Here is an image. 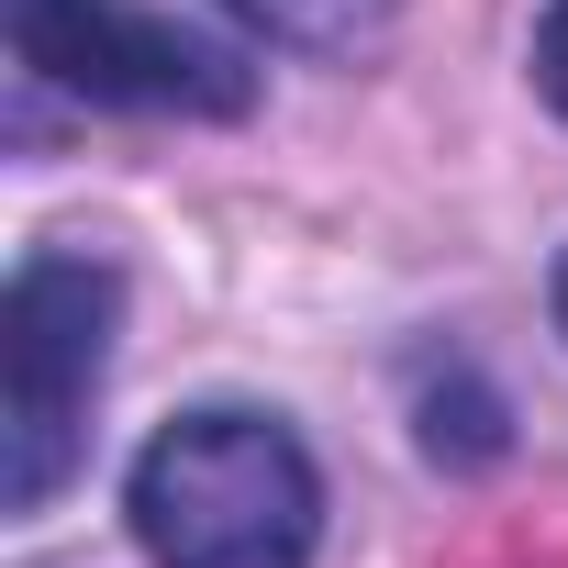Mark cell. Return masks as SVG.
Listing matches in <instances>:
<instances>
[{"mask_svg":"<svg viewBox=\"0 0 568 568\" xmlns=\"http://www.w3.org/2000/svg\"><path fill=\"white\" fill-rule=\"evenodd\" d=\"M546 302H557V335H568V256H557V278H546Z\"/></svg>","mask_w":568,"mask_h":568,"instance_id":"8992f818","label":"cell"},{"mask_svg":"<svg viewBox=\"0 0 568 568\" xmlns=\"http://www.w3.org/2000/svg\"><path fill=\"white\" fill-rule=\"evenodd\" d=\"M0 34H12V68L90 101V112H190V123H234L256 101L245 45H212L168 12H134V0H0Z\"/></svg>","mask_w":568,"mask_h":568,"instance_id":"3957f363","label":"cell"},{"mask_svg":"<svg viewBox=\"0 0 568 568\" xmlns=\"http://www.w3.org/2000/svg\"><path fill=\"white\" fill-rule=\"evenodd\" d=\"M123 278L79 245H34L0 302V501L45 513L90 446V402L112 379Z\"/></svg>","mask_w":568,"mask_h":568,"instance_id":"7a4b0ae2","label":"cell"},{"mask_svg":"<svg viewBox=\"0 0 568 568\" xmlns=\"http://www.w3.org/2000/svg\"><path fill=\"white\" fill-rule=\"evenodd\" d=\"M535 90H546V112L568 123V0L535 12Z\"/></svg>","mask_w":568,"mask_h":568,"instance_id":"5b68a950","label":"cell"},{"mask_svg":"<svg viewBox=\"0 0 568 568\" xmlns=\"http://www.w3.org/2000/svg\"><path fill=\"white\" fill-rule=\"evenodd\" d=\"M123 513L156 568H313V546H324V479H313L302 435L245 402L179 413L134 457Z\"/></svg>","mask_w":568,"mask_h":568,"instance_id":"6da1fadb","label":"cell"},{"mask_svg":"<svg viewBox=\"0 0 568 568\" xmlns=\"http://www.w3.org/2000/svg\"><path fill=\"white\" fill-rule=\"evenodd\" d=\"M234 12H245L256 34H278V45H313V57H357V45H379L390 0H234Z\"/></svg>","mask_w":568,"mask_h":568,"instance_id":"277c9868","label":"cell"}]
</instances>
